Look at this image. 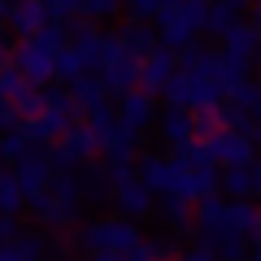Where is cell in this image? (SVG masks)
<instances>
[{
	"instance_id": "9a60e30c",
	"label": "cell",
	"mask_w": 261,
	"mask_h": 261,
	"mask_svg": "<svg viewBox=\"0 0 261 261\" xmlns=\"http://www.w3.org/2000/svg\"><path fill=\"white\" fill-rule=\"evenodd\" d=\"M0 53H5V39H0Z\"/></svg>"
},
{
	"instance_id": "7c38bea8",
	"label": "cell",
	"mask_w": 261,
	"mask_h": 261,
	"mask_svg": "<svg viewBox=\"0 0 261 261\" xmlns=\"http://www.w3.org/2000/svg\"><path fill=\"white\" fill-rule=\"evenodd\" d=\"M13 13V0H0V18H9Z\"/></svg>"
},
{
	"instance_id": "8fae6325",
	"label": "cell",
	"mask_w": 261,
	"mask_h": 261,
	"mask_svg": "<svg viewBox=\"0 0 261 261\" xmlns=\"http://www.w3.org/2000/svg\"><path fill=\"white\" fill-rule=\"evenodd\" d=\"M166 70H170V61H166V57H157V61L148 65V79H152V83H161V79H166Z\"/></svg>"
},
{
	"instance_id": "3957f363",
	"label": "cell",
	"mask_w": 261,
	"mask_h": 261,
	"mask_svg": "<svg viewBox=\"0 0 261 261\" xmlns=\"http://www.w3.org/2000/svg\"><path fill=\"white\" fill-rule=\"evenodd\" d=\"M226 39H231V53L235 57H252V53H257V44H261V35L252 27H231V31H226Z\"/></svg>"
},
{
	"instance_id": "ba28073f",
	"label": "cell",
	"mask_w": 261,
	"mask_h": 261,
	"mask_svg": "<svg viewBox=\"0 0 261 261\" xmlns=\"http://www.w3.org/2000/svg\"><path fill=\"white\" fill-rule=\"evenodd\" d=\"M83 9L92 13V18H109V13L118 9V0H83Z\"/></svg>"
},
{
	"instance_id": "7a4b0ae2",
	"label": "cell",
	"mask_w": 261,
	"mask_h": 261,
	"mask_svg": "<svg viewBox=\"0 0 261 261\" xmlns=\"http://www.w3.org/2000/svg\"><path fill=\"white\" fill-rule=\"evenodd\" d=\"M157 13H161V31H166V39H170V44H183V39H187V31H192V22L183 18L178 0H174V5H161Z\"/></svg>"
},
{
	"instance_id": "8992f818",
	"label": "cell",
	"mask_w": 261,
	"mask_h": 261,
	"mask_svg": "<svg viewBox=\"0 0 261 261\" xmlns=\"http://www.w3.org/2000/svg\"><path fill=\"white\" fill-rule=\"evenodd\" d=\"M48 13H57V18H70L74 9H83V0H44Z\"/></svg>"
},
{
	"instance_id": "277c9868",
	"label": "cell",
	"mask_w": 261,
	"mask_h": 261,
	"mask_svg": "<svg viewBox=\"0 0 261 261\" xmlns=\"http://www.w3.org/2000/svg\"><path fill=\"white\" fill-rule=\"evenodd\" d=\"M205 27H209V31H231V27H235V5L218 0L214 9H205Z\"/></svg>"
},
{
	"instance_id": "4fadbf2b",
	"label": "cell",
	"mask_w": 261,
	"mask_h": 261,
	"mask_svg": "<svg viewBox=\"0 0 261 261\" xmlns=\"http://www.w3.org/2000/svg\"><path fill=\"white\" fill-rule=\"evenodd\" d=\"M226 5H235V9H240V5H248V0H226Z\"/></svg>"
},
{
	"instance_id": "52a82bcc",
	"label": "cell",
	"mask_w": 261,
	"mask_h": 261,
	"mask_svg": "<svg viewBox=\"0 0 261 261\" xmlns=\"http://www.w3.org/2000/svg\"><path fill=\"white\" fill-rule=\"evenodd\" d=\"M166 0H126V9L135 13V18H148V13H157Z\"/></svg>"
},
{
	"instance_id": "6da1fadb",
	"label": "cell",
	"mask_w": 261,
	"mask_h": 261,
	"mask_svg": "<svg viewBox=\"0 0 261 261\" xmlns=\"http://www.w3.org/2000/svg\"><path fill=\"white\" fill-rule=\"evenodd\" d=\"M13 27L18 31H27V35H39L44 31V22H48V5L44 0H13Z\"/></svg>"
},
{
	"instance_id": "30bf717a",
	"label": "cell",
	"mask_w": 261,
	"mask_h": 261,
	"mask_svg": "<svg viewBox=\"0 0 261 261\" xmlns=\"http://www.w3.org/2000/svg\"><path fill=\"white\" fill-rule=\"evenodd\" d=\"M126 39H130V48H148V39H152V35H148L144 27H130V31H126Z\"/></svg>"
},
{
	"instance_id": "5bb4252c",
	"label": "cell",
	"mask_w": 261,
	"mask_h": 261,
	"mask_svg": "<svg viewBox=\"0 0 261 261\" xmlns=\"http://www.w3.org/2000/svg\"><path fill=\"white\" fill-rule=\"evenodd\" d=\"M257 27H261V0H257Z\"/></svg>"
},
{
	"instance_id": "5b68a950",
	"label": "cell",
	"mask_w": 261,
	"mask_h": 261,
	"mask_svg": "<svg viewBox=\"0 0 261 261\" xmlns=\"http://www.w3.org/2000/svg\"><path fill=\"white\" fill-rule=\"evenodd\" d=\"M22 65H27L31 74H44V70H48V48L27 44V48H22Z\"/></svg>"
},
{
	"instance_id": "9c48e42d",
	"label": "cell",
	"mask_w": 261,
	"mask_h": 261,
	"mask_svg": "<svg viewBox=\"0 0 261 261\" xmlns=\"http://www.w3.org/2000/svg\"><path fill=\"white\" fill-rule=\"evenodd\" d=\"M61 39H65V27H53V31H44V35H39L35 44H39V48H48V53H53V48L61 44Z\"/></svg>"
}]
</instances>
